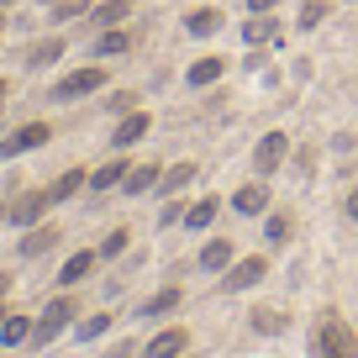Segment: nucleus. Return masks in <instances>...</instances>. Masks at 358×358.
<instances>
[{"instance_id":"nucleus-38","label":"nucleus","mask_w":358,"mask_h":358,"mask_svg":"<svg viewBox=\"0 0 358 358\" xmlns=\"http://www.w3.org/2000/svg\"><path fill=\"white\" fill-rule=\"evenodd\" d=\"M6 316H11V311H6V306H0V327H6Z\"/></svg>"},{"instance_id":"nucleus-16","label":"nucleus","mask_w":358,"mask_h":358,"mask_svg":"<svg viewBox=\"0 0 358 358\" xmlns=\"http://www.w3.org/2000/svg\"><path fill=\"white\" fill-rule=\"evenodd\" d=\"M274 32H280V22H274V11H253L243 22V43L258 48V43H274Z\"/></svg>"},{"instance_id":"nucleus-3","label":"nucleus","mask_w":358,"mask_h":358,"mask_svg":"<svg viewBox=\"0 0 358 358\" xmlns=\"http://www.w3.org/2000/svg\"><path fill=\"white\" fill-rule=\"evenodd\" d=\"M101 90H106V69H74L48 90V101H79V95H101Z\"/></svg>"},{"instance_id":"nucleus-33","label":"nucleus","mask_w":358,"mask_h":358,"mask_svg":"<svg viewBox=\"0 0 358 358\" xmlns=\"http://www.w3.org/2000/svg\"><path fill=\"white\" fill-rule=\"evenodd\" d=\"M185 211H190V206H164V216H158V227H179V222H185Z\"/></svg>"},{"instance_id":"nucleus-17","label":"nucleus","mask_w":358,"mask_h":358,"mask_svg":"<svg viewBox=\"0 0 358 358\" xmlns=\"http://www.w3.org/2000/svg\"><path fill=\"white\" fill-rule=\"evenodd\" d=\"M222 27H227V16L216 11V6H201V11L185 16V32H190V37H216Z\"/></svg>"},{"instance_id":"nucleus-20","label":"nucleus","mask_w":358,"mask_h":358,"mask_svg":"<svg viewBox=\"0 0 358 358\" xmlns=\"http://www.w3.org/2000/svg\"><path fill=\"white\" fill-rule=\"evenodd\" d=\"M90 16H95V27H101V32H106V27H122L127 16H132V0H101Z\"/></svg>"},{"instance_id":"nucleus-42","label":"nucleus","mask_w":358,"mask_h":358,"mask_svg":"<svg viewBox=\"0 0 358 358\" xmlns=\"http://www.w3.org/2000/svg\"><path fill=\"white\" fill-rule=\"evenodd\" d=\"M11 358H16V353H11Z\"/></svg>"},{"instance_id":"nucleus-9","label":"nucleus","mask_w":358,"mask_h":358,"mask_svg":"<svg viewBox=\"0 0 358 358\" xmlns=\"http://www.w3.org/2000/svg\"><path fill=\"white\" fill-rule=\"evenodd\" d=\"M148 132H153V116H148V111H127L122 122L111 127V148H116V153H122V148H137Z\"/></svg>"},{"instance_id":"nucleus-6","label":"nucleus","mask_w":358,"mask_h":358,"mask_svg":"<svg viewBox=\"0 0 358 358\" xmlns=\"http://www.w3.org/2000/svg\"><path fill=\"white\" fill-rule=\"evenodd\" d=\"M48 206H53V190H27V195H16V201L6 206V222L11 227H37L48 216Z\"/></svg>"},{"instance_id":"nucleus-28","label":"nucleus","mask_w":358,"mask_h":358,"mask_svg":"<svg viewBox=\"0 0 358 358\" xmlns=\"http://www.w3.org/2000/svg\"><path fill=\"white\" fill-rule=\"evenodd\" d=\"M27 337H32V316H6V327H0V343H6V348H22L27 343Z\"/></svg>"},{"instance_id":"nucleus-31","label":"nucleus","mask_w":358,"mask_h":358,"mask_svg":"<svg viewBox=\"0 0 358 358\" xmlns=\"http://www.w3.org/2000/svg\"><path fill=\"white\" fill-rule=\"evenodd\" d=\"M106 111H116V116H127V111H137V95H132V90H116L111 101H106Z\"/></svg>"},{"instance_id":"nucleus-10","label":"nucleus","mask_w":358,"mask_h":358,"mask_svg":"<svg viewBox=\"0 0 358 358\" xmlns=\"http://www.w3.org/2000/svg\"><path fill=\"white\" fill-rule=\"evenodd\" d=\"M179 306H185V290H179V285H164V290H158V295H148V301L143 306H137V322H164V316L169 311H179Z\"/></svg>"},{"instance_id":"nucleus-36","label":"nucleus","mask_w":358,"mask_h":358,"mask_svg":"<svg viewBox=\"0 0 358 358\" xmlns=\"http://www.w3.org/2000/svg\"><path fill=\"white\" fill-rule=\"evenodd\" d=\"M348 216H353V227H358V185H353V195H348Z\"/></svg>"},{"instance_id":"nucleus-34","label":"nucleus","mask_w":358,"mask_h":358,"mask_svg":"<svg viewBox=\"0 0 358 358\" xmlns=\"http://www.w3.org/2000/svg\"><path fill=\"white\" fill-rule=\"evenodd\" d=\"M248 11H280V0H248Z\"/></svg>"},{"instance_id":"nucleus-37","label":"nucleus","mask_w":358,"mask_h":358,"mask_svg":"<svg viewBox=\"0 0 358 358\" xmlns=\"http://www.w3.org/2000/svg\"><path fill=\"white\" fill-rule=\"evenodd\" d=\"M6 290H11V274H0V295H6Z\"/></svg>"},{"instance_id":"nucleus-7","label":"nucleus","mask_w":358,"mask_h":358,"mask_svg":"<svg viewBox=\"0 0 358 358\" xmlns=\"http://www.w3.org/2000/svg\"><path fill=\"white\" fill-rule=\"evenodd\" d=\"M285 153H290V137H285V132H264V137H258V148H253V169L268 179L274 169L285 164Z\"/></svg>"},{"instance_id":"nucleus-14","label":"nucleus","mask_w":358,"mask_h":358,"mask_svg":"<svg viewBox=\"0 0 358 358\" xmlns=\"http://www.w3.org/2000/svg\"><path fill=\"white\" fill-rule=\"evenodd\" d=\"M232 258H237V243H232V237H211V243L201 248V268H206V274H222Z\"/></svg>"},{"instance_id":"nucleus-26","label":"nucleus","mask_w":358,"mask_h":358,"mask_svg":"<svg viewBox=\"0 0 358 358\" xmlns=\"http://www.w3.org/2000/svg\"><path fill=\"white\" fill-rule=\"evenodd\" d=\"M190 179H195V164H190V158H185V164L164 169V179H158V190H164V195H179V190H185V185H190Z\"/></svg>"},{"instance_id":"nucleus-40","label":"nucleus","mask_w":358,"mask_h":358,"mask_svg":"<svg viewBox=\"0 0 358 358\" xmlns=\"http://www.w3.org/2000/svg\"><path fill=\"white\" fill-rule=\"evenodd\" d=\"M0 222H6V206H0Z\"/></svg>"},{"instance_id":"nucleus-39","label":"nucleus","mask_w":358,"mask_h":358,"mask_svg":"<svg viewBox=\"0 0 358 358\" xmlns=\"http://www.w3.org/2000/svg\"><path fill=\"white\" fill-rule=\"evenodd\" d=\"M6 90H11V85H6V79H0V95H6Z\"/></svg>"},{"instance_id":"nucleus-25","label":"nucleus","mask_w":358,"mask_h":358,"mask_svg":"<svg viewBox=\"0 0 358 358\" xmlns=\"http://www.w3.org/2000/svg\"><path fill=\"white\" fill-rule=\"evenodd\" d=\"M264 243L268 248H285V243H290V216H285V211H264Z\"/></svg>"},{"instance_id":"nucleus-4","label":"nucleus","mask_w":358,"mask_h":358,"mask_svg":"<svg viewBox=\"0 0 358 358\" xmlns=\"http://www.w3.org/2000/svg\"><path fill=\"white\" fill-rule=\"evenodd\" d=\"M268 280V258H232L222 274V295H237V290H253V285Z\"/></svg>"},{"instance_id":"nucleus-11","label":"nucleus","mask_w":358,"mask_h":358,"mask_svg":"<svg viewBox=\"0 0 358 358\" xmlns=\"http://www.w3.org/2000/svg\"><path fill=\"white\" fill-rule=\"evenodd\" d=\"M64 243V227H48V222H37L32 232L16 243V258H43V253H53V248Z\"/></svg>"},{"instance_id":"nucleus-32","label":"nucleus","mask_w":358,"mask_h":358,"mask_svg":"<svg viewBox=\"0 0 358 358\" xmlns=\"http://www.w3.org/2000/svg\"><path fill=\"white\" fill-rule=\"evenodd\" d=\"M122 248H127V227H116V232L106 237V243L95 248V253H101V258H116V253H122Z\"/></svg>"},{"instance_id":"nucleus-18","label":"nucleus","mask_w":358,"mask_h":358,"mask_svg":"<svg viewBox=\"0 0 358 358\" xmlns=\"http://www.w3.org/2000/svg\"><path fill=\"white\" fill-rule=\"evenodd\" d=\"M232 211L237 216H264L268 211V185H243V190L232 195Z\"/></svg>"},{"instance_id":"nucleus-2","label":"nucleus","mask_w":358,"mask_h":358,"mask_svg":"<svg viewBox=\"0 0 358 358\" xmlns=\"http://www.w3.org/2000/svg\"><path fill=\"white\" fill-rule=\"evenodd\" d=\"M74 311H79V306L69 301V295H58V301H48V306H43V316H37V322H32V348H53L58 337H64L69 327H74Z\"/></svg>"},{"instance_id":"nucleus-22","label":"nucleus","mask_w":358,"mask_h":358,"mask_svg":"<svg viewBox=\"0 0 358 358\" xmlns=\"http://www.w3.org/2000/svg\"><path fill=\"white\" fill-rule=\"evenodd\" d=\"M132 48V32H122V27H106L101 37H95V58H116Z\"/></svg>"},{"instance_id":"nucleus-23","label":"nucleus","mask_w":358,"mask_h":358,"mask_svg":"<svg viewBox=\"0 0 358 358\" xmlns=\"http://www.w3.org/2000/svg\"><path fill=\"white\" fill-rule=\"evenodd\" d=\"M216 211H222V201H216V195H206V201H195L190 211H185V227H190V232H206V227L216 222Z\"/></svg>"},{"instance_id":"nucleus-35","label":"nucleus","mask_w":358,"mask_h":358,"mask_svg":"<svg viewBox=\"0 0 358 358\" xmlns=\"http://www.w3.org/2000/svg\"><path fill=\"white\" fill-rule=\"evenodd\" d=\"M132 353H137L132 343H116V348H111V353H106V358H132Z\"/></svg>"},{"instance_id":"nucleus-30","label":"nucleus","mask_w":358,"mask_h":358,"mask_svg":"<svg viewBox=\"0 0 358 358\" xmlns=\"http://www.w3.org/2000/svg\"><path fill=\"white\" fill-rule=\"evenodd\" d=\"M327 11H332L327 0H301V27H306V32H311V27H322Z\"/></svg>"},{"instance_id":"nucleus-5","label":"nucleus","mask_w":358,"mask_h":358,"mask_svg":"<svg viewBox=\"0 0 358 358\" xmlns=\"http://www.w3.org/2000/svg\"><path fill=\"white\" fill-rule=\"evenodd\" d=\"M53 137V127L48 122H22L16 132H6V143H0V158H22V153H37V148Z\"/></svg>"},{"instance_id":"nucleus-24","label":"nucleus","mask_w":358,"mask_h":358,"mask_svg":"<svg viewBox=\"0 0 358 358\" xmlns=\"http://www.w3.org/2000/svg\"><path fill=\"white\" fill-rule=\"evenodd\" d=\"M64 58V37H43V43H32V53H27V69H48Z\"/></svg>"},{"instance_id":"nucleus-15","label":"nucleus","mask_w":358,"mask_h":358,"mask_svg":"<svg viewBox=\"0 0 358 358\" xmlns=\"http://www.w3.org/2000/svg\"><path fill=\"white\" fill-rule=\"evenodd\" d=\"M158 179H164V169L158 164H132L122 179V195H143V190H158Z\"/></svg>"},{"instance_id":"nucleus-13","label":"nucleus","mask_w":358,"mask_h":358,"mask_svg":"<svg viewBox=\"0 0 358 358\" xmlns=\"http://www.w3.org/2000/svg\"><path fill=\"white\" fill-rule=\"evenodd\" d=\"M222 74H227V58L206 53V58H195V64L185 69V85H190V90H206V85H216Z\"/></svg>"},{"instance_id":"nucleus-8","label":"nucleus","mask_w":358,"mask_h":358,"mask_svg":"<svg viewBox=\"0 0 358 358\" xmlns=\"http://www.w3.org/2000/svg\"><path fill=\"white\" fill-rule=\"evenodd\" d=\"M185 348H190V332L185 327H164V332L148 337V348L137 358H185Z\"/></svg>"},{"instance_id":"nucleus-1","label":"nucleus","mask_w":358,"mask_h":358,"mask_svg":"<svg viewBox=\"0 0 358 358\" xmlns=\"http://www.w3.org/2000/svg\"><path fill=\"white\" fill-rule=\"evenodd\" d=\"M311 353H316V358H358V332H353L337 311H322L316 337H311Z\"/></svg>"},{"instance_id":"nucleus-41","label":"nucleus","mask_w":358,"mask_h":358,"mask_svg":"<svg viewBox=\"0 0 358 358\" xmlns=\"http://www.w3.org/2000/svg\"><path fill=\"white\" fill-rule=\"evenodd\" d=\"M48 6H58V0H48Z\"/></svg>"},{"instance_id":"nucleus-19","label":"nucleus","mask_w":358,"mask_h":358,"mask_svg":"<svg viewBox=\"0 0 358 358\" xmlns=\"http://www.w3.org/2000/svg\"><path fill=\"white\" fill-rule=\"evenodd\" d=\"M85 185H90V174H85V169H69V174H58V179H53V185H48V190H53V206H64V201H74V195H79V190H85Z\"/></svg>"},{"instance_id":"nucleus-21","label":"nucleus","mask_w":358,"mask_h":358,"mask_svg":"<svg viewBox=\"0 0 358 358\" xmlns=\"http://www.w3.org/2000/svg\"><path fill=\"white\" fill-rule=\"evenodd\" d=\"M285 327H290V316L274 311V306H258V311H253V332H258V337H280Z\"/></svg>"},{"instance_id":"nucleus-29","label":"nucleus","mask_w":358,"mask_h":358,"mask_svg":"<svg viewBox=\"0 0 358 358\" xmlns=\"http://www.w3.org/2000/svg\"><path fill=\"white\" fill-rule=\"evenodd\" d=\"M106 332H111V316H106V311L85 316V322L74 327V337H85V343H95V337H106Z\"/></svg>"},{"instance_id":"nucleus-27","label":"nucleus","mask_w":358,"mask_h":358,"mask_svg":"<svg viewBox=\"0 0 358 358\" xmlns=\"http://www.w3.org/2000/svg\"><path fill=\"white\" fill-rule=\"evenodd\" d=\"M127 169H132L127 158H111V164H101L95 174H90V190H111L116 179H127Z\"/></svg>"},{"instance_id":"nucleus-12","label":"nucleus","mask_w":358,"mask_h":358,"mask_svg":"<svg viewBox=\"0 0 358 358\" xmlns=\"http://www.w3.org/2000/svg\"><path fill=\"white\" fill-rule=\"evenodd\" d=\"M95 264H101V253H95V248H79V253H69L64 268H58V290H69V285L90 280V268H95Z\"/></svg>"}]
</instances>
